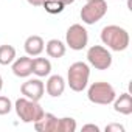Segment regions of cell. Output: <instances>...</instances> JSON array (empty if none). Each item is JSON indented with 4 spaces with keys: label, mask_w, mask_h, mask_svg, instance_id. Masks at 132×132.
Returning a JSON list of instances; mask_svg holds the SVG:
<instances>
[{
    "label": "cell",
    "mask_w": 132,
    "mask_h": 132,
    "mask_svg": "<svg viewBox=\"0 0 132 132\" xmlns=\"http://www.w3.org/2000/svg\"><path fill=\"white\" fill-rule=\"evenodd\" d=\"M101 42L112 51H124L129 47L130 37L126 28L120 25H106L101 30Z\"/></svg>",
    "instance_id": "obj_1"
},
{
    "label": "cell",
    "mask_w": 132,
    "mask_h": 132,
    "mask_svg": "<svg viewBox=\"0 0 132 132\" xmlns=\"http://www.w3.org/2000/svg\"><path fill=\"white\" fill-rule=\"evenodd\" d=\"M89 78H90L89 64H86L82 61H78V62H73L69 67V70H67V81L65 82L69 84V87L73 92H82L89 86Z\"/></svg>",
    "instance_id": "obj_2"
},
{
    "label": "cell",
    "mask_w": 132,
    "mask_h": 132,
    "mask_svg": "<svg viewBox=\"0 0 132 132\" xmlns=\"http://www.w3.org/2000/svg\"><path fill=\"white\" fill-rule=\"evenodd\" d=\"M13 107H14L17 117L23 123H36L45 113L44 109H42V106L39 104V101H33V100L25 98V96L16 100V103H14Z\"/></svg>",
    "instance_id": "obj_3"
},
{
    "label": "cell",
    "mask_w": 132,
    "mask_h": 132,
    "mask_svg": "<svg viewBox=\"0 0 132 132\" xmlns=\"http://www.w3.org/2000/svg\"><path fill=\"white\" fill-rule=\"evenodd\" d=\"M115 96H117V92H115L113 86L106 82V81L93 82L87 89V98L93 104H101V106L112 104Z\"/></svg>",
    "instance_id": "obj_4"
},
{
    "label": "cell",
    "mask_w": 132,
    "mask_h": 132,
    "mask_svg": "<svg viewBox=\"0 0 132 132\" xmlns=\"http://www.w3.org/2000/svg\"><path fill=\"white\" fill-rule=\"evenodd\" d=\"M107 14L106 0H87V3L81 8V20L86 25H95Z\"/></svg>",
    "instance_id": "obj_5"
},
{
    "label": "cell",
    "mask_w": 132,
    "mask_h": 132,
    "mask_svg": "<svg viewBox=\"0 0 132 132\" xmlns=\"http://www.w3.org/2000/svg\"><path fill=\"white\" fill-rule=\"evenodd\" d=\"M87 44H89V33H87L86 27H82L81 23H73L67 28L65 45L70 47V50L81 51L87 47Z\"/></svg>",
    "instance_id": "obj_6"
},
{
    "label": "cell",
    "mask_w": 132,
    "mask_h": 132,
    "mask_svg": "<svg viewBox=\"0 0 132 132\" xmlns=\"http://www.w3.org/2000/svg\"><path fill=\"white\" fill-rule=\"evenodd\" d=\"M87 62L96 70H107L112 65V54L103 45H92L87 50Z\"/></svg>",
    "instance_id": "obj_7"
},
{
    "label": "cell",
    "mask_w": 132,
    "mask_h": 132,
    "mask_svg": "<svg viewBox=\"0 0 132 132\" xmlns=\"http://www.w3.org/2000/svg\"><path fill=\"white\" fill-rule=\"evenodd\" d=\"M20 93L28 98V100H33V101H39L44 93H45V84L40 81V78H33V79H28L25 81L22 86H20Z\"/></svg>",
    "instance_id": "obj_8"
},
{
    "label": "cell",
    "mask_w": 132,
    "mask_h": 132,
    "mask_svg": "<svg viewBox=\"0 0 132 132\" xmlns=\"http://www.w3.org/2000/svg\"><path fill=\"white\" fill-rule=\"evenodd\" d=\"M11 69L17 78H28L33 73V57H30L28 54L16 57L11 64Z\"/></svg>",
    "instance_id": "obj_9"
},
{
    "label": "cell",
    "mask_w": 132,
    "mask_h": 132,
    "mask_svg": "<svg viewBox=\"0 0 132 132\" xmlns=\"http://www.w3.org/2000/svg\"><path fill=\"white\" fill-rule=\"evenodd\" d=\"M65 86H67V82L61 75H51L45 82V92L53 98H59L64 93Z\"/></svg>",
    "instance_id": "obj_10"
},
{
    "label": "cell",
    "mask_w": 132,
    "mask_h": 132,
    "mask_svg": "<svg viewBox=\"0 0 132 132\" xmlns=\"http://www.w3.org/2000/svg\"><path fill=\"white\" fill-rule=\"evenodd\" d=\"M34 124V129L37 132H56L57 129V117L50 113V112H45L42 115L40 120H37Z\"/></svg>",
    "instance_id": "obj_11"
},
{
    "label": "cell",
    "mask_w": 132,
    "mask_h": 132,
    "mask_svg": "<svg viewBox=\"0 0 132 132\" xmlns=\"http://www.w3.org/2000/svg\"><path fill=\"white\" fill-rule=\"evenodd\" d=\"M23 48H25V53L28 54V56H39L42 51H44V48H45V42H44V39L40 37V36H37V34H33V36H28L27 37V40H25V44H23Z\"/></svg>",
    "instance_id": "obj_12"
},
{
    "label": "cell",
    "mask_w": 132,
    "mask_h": 132,
    "mask_svg": "<svg viewBox=\"0 0 132 132\" xmlns=\"http://www.w3.org/2000/svg\"><path fill=\"white\" fill-rule=\"evenodd\" d=\"M113 110L121 115H130L132 113V96L130 93L124 92L120 96H115L113 100Z\"/></svg>",
    "instance_id": "obj_13"
},
{
    "label": "cell",
    "mask_w": 132,
    "mask_h": 132,
    "mask_svg": "<svg viewBox=\"0 0 132 132\" xmlns=\"http://www.w3.org/2000/svg\"><path fill=\"white\" fill-rule=\"evenodd\" d=\"M51 73V62L47 57H33V75H36L37 78H45L50 76Z\"/></svg>",
    "instance_id": "obj_14"
},
{
    "label": "cell",
    "mask_w": 132,
    "mask_h": 132,
    "mask_svg": "<svg viewBox=\"0 0 132 132\" xmlns=\"http://www.w3.org/2000/svg\"><path fill=\"white\" fill-rule=\"evenodd\" d=\"M47 54L50 57H54V59H61L64 54H65V50H67V45H65L62 40L59 39H50L47 44H45V48Z\"/></svg>",
    "instance_id": "obj_15"
},
{
    "label": "cell",
    "mask_w": 132,
    "mask_h": 132,
    "mask_svg": "<svg viewBox=\"0 0 132 132\" xmlns=\"http://www.w3.org/2000/svg\"><path fill=\"white\" fill-rule=\"evenodd\" d=\"M16 57V48L13 45H0V65H10Z\"/></svg>",
    "instance_id": "obj_16"
},
{
    "label": "cell",
    "mask_w": 132,
    "mask_h": 132,
    "mask_svg": "<svg viewBox=\"0 0 132 132\" xmlns=\"http://www.w3.org/2000/svg\"><path fill=\"white\" fill-rule=\"evenodd\" d=\"M76 130V120L72 117L57 118V129L56 132H75Z\"/></svg>",
    "instance_id": "obj_17"
},
{
    "label": "cell",
    "mask_w": 132,
    "mask_h": 132,
    "mask_svg": "<svg viewBox=\"0 0 132 132\" xmlns=\"http://www.w3.org/2000/svg\"><path fill=\"white\" fill-rule=\"evenodd\" d=\"M42 6L48 14H61L65 8V3L62 0H44Z\"/></svg>",
    "instance_id": "obj_18"
},
{
    "label": "cell",
    "mask_w": 132,
    "mask_h": 132,
    "mask_svg": "<svg viewBox=\"0 0 132 132\" xmlns=\"http://www.w3.org/2000/svg\"><path fill=\"white\" fill-rule=\"evenodd\" d=\"M13 110V103L8 96L0 95V115H6Z\"/></svg>",
    "instance_id": "obj_19"
},
{
    "label": "cell",
    "mask_w": 132,
    "mask_h": 132,
    "mask_svg": "<svg viewBox=\"0 0 132 132\" xmlns=\"http://www.w3.org/2000/svg\"><path fill=\"white\" fill-rule=\"evenodd\" d=\"M104 130L106 132H124V126L120 124V123H110V124L106 126Z\"/></svg>",
    "instance_id": "obj_20"
},
{
    "label": "cell",
    "mask_w": 132,
    "mask_h": 132,
    "mask_svg": "<svg viewBox=\"0 0 132 132\" xmlns=\"http://www.w3.org/2000/svg\"><path fill=\"white\" fill-rule=\"evenodd\" d=\"M82 130H93V132H100V127L96 124H84Z\"/></svg>",
    "instance_id": "obj_21"
},
{
    "label": "cell",
    "mask_w": 132,
    "mask_h": 132,
    "mask_svg": "<svg viewBox=\"0 0 132 132\" xmlns=\"http://www.w3.org/2000/svg\"><path fill=\"white\" fill-rule=\"evenodd\" d=\"M27 2H28L31 6H42L44 0H27Z\"/></svg>",
    "instance_id": "obj_22"
},
{
    "label": "cell",
    "mask_w": 132,
    "mask_h": 132,
    "mask_svg": "<svg viewBox=\"0 0 132 132\" xmlns=\"http://www.w3.org/2000/svg\"><path fill=\"white\" fill-rule=\"evenodd\" d=\"M62 2L65 3V6H67V5H72V3H75V0H62Z\"/></svg>",
    "instance_id": "obj_23"
},
{
    "label": "cell",
    "mask_w": 132,
    "mask_h": 132,
    "mask_svg": "<svg viewBox=\"0 0 132 132\" xmlns=\"http://www.w3.org/2000/svg\"><path fill=\"white\" fill-rule=\"evenodd\" d=\"M2 89H3V78L0 75V92H2Z\"/></svg>",
    "instance_id": "obj_24"
}]
</instances>
